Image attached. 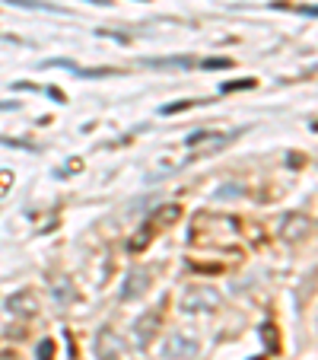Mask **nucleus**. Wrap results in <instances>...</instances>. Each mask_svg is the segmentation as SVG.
<instances>
[{
	"label": "nucleus",
	"mask_w": 318,
	"mask_h": 360,
	"mask_svg": "<svg viewBox=\"0 0 318 360\" xmlns=\"http://www.w3.org/2000/svg\"><path fill=\"white\" fill-rule=\"evenodd\" d=\"M220 303H223V297H220L213 287H207V284L188 287V290H185V297L178 300L182 313H213V309H220Z\"/></svg>",
	"instance_id": "obj_1"
},
{
	"label": "nucleus",
	"mask_w": 318,
	"mask_h": 360,
	"mask_svg": "<svg viewBox=\"0 0 318 360\" xmlns=\"http://www.w3.org/2000/svg\"><path fill=\"white\" fill-rule=\"evenodd\" d=\"M194 354H197V341L191 338V335H185V332L169 335L166 345H163V357L166 360H194Z\"/></svg>",
	"instance_id": "obj_2"
},
{
	"label": "nucleus",
	"mask_w": 318,
	"mask_h": 360,
	"mask_svg": "<svg viewBox=\"0 0 318 360\" xmlns=\"http://www.w3.org/2000/svg\"><path fill=\"white\" fill-rule=\"evenodd\" d=\"M121 351H124V341L118 338L112 328H102L99 338H95V354H99V360H121Z\"/></svg>",
	"instance_id": "obj_3"
},
{
	"label": "nucleus",
	"mask_w": 318,
	"mask_h": 360,
	"mask_svg": "<svg viewBox=\"0 0 318 360\" xmlns=\"http://www.w3.org/2000/svg\"><path fill=\"white\" fill-rule=\"evenodd\" d=\"M312 233V220L303 217V214H290V217H284V226H280V236L286 239V243H299V239H305Z\"/></svg>",
	"instance_id": "obj_4"
},
{
	"label": "nucleus",
	"mask_w": 318,
	"mask_h": 360,
	"mask_svg": "<svg viewBox=\"0 0 318 360\" xmlns=\"http://www.w3.org/2000/svg\"><path fill=\"white\" fill-rule=\"evenodd\" d=\"M35 309H39V300L29 290H20L7 300V313H13V316H26L29 319V316H35Z\"/></svg>",
	"instance_id": "obj_5"
},
{
	"label": "nucleus",
	"mask_w": 318,
	"mask_h": 360,
	"mask_svg": "<svg viewBox=\"0 0 318 360\" xmlns=\"http://www.w3.org/2000/svg\"><path fill=\"white\" fill-rule=\"evenodd\" d=\"M159 328V313H147V316H140V319L134 322V345L137 347H147L150 345V335Z\"/></svg>",
	"instance_id": "obj_6"
},
{
	"label": "nucleus",
	"mask_w": 318,
	"mask_h": 360,
	"mask_svg": "<svg viewBox=\"0 0 318 360\" xmlns=\"http://www.w3.org/2000/svg\"><path fill=\"white\" fill-rule=\"evenodd\" d=\"M147 287H150V271H131L128 274V281H124V287H121V297L124 300H137L140 293H147Z\"/></svg>",
	"instance_id": "obj_7"
},
{
	"label": "nucleus",
	"mask_w": 318,
	"mask_h": 360,
	"mask_svg": "<svg viewBox=\"0 0 318 360\" xmlns=\"http://www.w3.org/2000/svg\"><path fill=\"white\" fill-rule=\"evenodd\" d=\"M178 217H182V207H178V204H163V207L156 211V217L150 220V226H153V230L172 226V224H178Z\"/></svg>",
	"instance_id": "obj_8"
},
{
	"label": "nucleus",
	"mask_w": 318,
	"mask_h": 360,
	"mask_svg": "<svg viewBox=\"0 0 318 360\" xmlns=\"http://www.w3.org/2000/svg\"><path fill=\"white\" fill-rule=\"evenodd\" d=\"M153 236H156V230H153V226H150V224H143L140 230H137L134 236L128 239V249H131V252H143V249H147V245H150V239H153Z\"/></svg>",
	"instance_id": "obj_9"
},
{
	"label": "nucleus",
	"mask_w": 318,
	"mask_h": 360,
	"mask_svg": "<svg viewBox=\"0 0 318 360\" xmlns=\"http://www.w3.org/2000/svg\"><path fill=\"white\" fill-rule=\"evenodd\" d=\"M35 357L39 360H55V345H51V341H41L39 351H35Z\"/></svg>",
	"instance_id": "obj_10"
},
{
	"label": "nucleus",
	"mask_w": 318,
	"mask_h": 360,
	"mask_svg": "<svg viewBox=\"0 0 318 360\" xmlns=\"http://www.w3.org/2000/svg\"><path fill=\"white\" fill-rule=\"evenodd\" d=\"M55 293H58V300H67L70 297V281H58Z\"/></svg>",
	"instance_id": "obj_11"
},
{
	"label": "nucleus",
	"mask_w": 318,
	"mask_h": 360,
	"mask_svg": "<svg viewBox=\"0 0 318 360\" xmlns=\"http://www.w3.org/2000/svg\"><path fill=\"white\" fill-rule=\"evenodd\" d=\"M10 182H13V172H0V195L10 191Z\"/></svg>",
	"instance_id": "obj_12"
},
{
	"label": "nucleus",
	"mask_w": 318,
	"mask_h": 360,
	"mask_svg": "<svg viewBox=\"0 0 318 360\" xmlns=\"http://www.w3.org/2000/svg\"><path fill=\"white\" fill-rule=\"evenodd\" d=\"M249 86H255V80H242V83H223V89L230 93V89H249Z\"/></svg>",
	"instance_id": "obj_13"
},
{
	"label": "nucleus",
	"mask_w": 318,
	"mask_h": 360,
	"mask_svg": "<svg viewBox=\"0 0 318 360\" xmlns=\"http://www.w3.org/2000/svg\"><path fill=\"white\" fill-rule=\"evenodd\" d=\"M264 341H267V347H274V328L264 326Z\"/></svg>",
	"instance_id": "obj_14"
}]
</instances>
